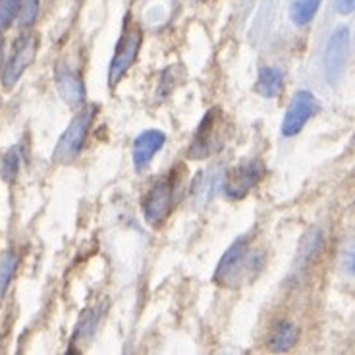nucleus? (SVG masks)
Instances as JSON below:
<instances>
[{
  "instance_id": "obj_1",
  "label": "nucleus",
  "mask_w": 355,
  "mask_h": 355,
  "mask_svg": "<svg viewBox=\"0 0 355 355\" xmlns=\"http://www.w3.org/2000/svg\"><path fill=\"white\" fill-rule=\"evenodd\" d=\"M265 266V251L253 245L249 236L238 238L222 255L213 280L222 288H240L251 282Z\"/></svg>"
},
{
  "instance_id": "obj_2",
  "label": "nucleus",
  "mask_w": 355,
  "mask_h": 355,
  "mask_svg": "<svg viewBox=\"0 0 355 355\" xmlns=\"http://www.w3.org/2000/svg\"><path fill=\"white\" fill-rule=\"evenodd\" d=\"M95 114H97V107L87 105V107H81L80 112L73 116V120L66 128V132L60 135V139L54 147L53 160L56 164H70L80 157L81 147L87 139L89 128L95 120Z\"/></svg>"
},
{
  "instance_id": "obj_3",
  "label": "nucleus",
  "mask_w": 355,
  "mask_h": 355,
  "mask_svg": "<svg viewBox=\"0 0 355 355\" xmlns=\"http://www.w3.org/2000/svg\"><path fill=\"white\" fill-rule=\"evenodd\" d=\"M228 125L222 116V110L218 107L211 108L207 114L203 116L201 124L197 128L193 141L187 149V157L189 159H207L213 157L214 153H218L224 147L226 135H228Z\"/></svg>"
},
{
  "instance_id": "obj_4",
  "label": "nucleus",
  "mask_w": 355,
  "mask_h": 355,
  "mask_svg": "<svg viewBox=\"0 0 355 355\" xmlns=\"http://www.w3.org/2000/svg\"><path fill=\"white\" fill-rule=\"evenodd\" d=\"M143 43V31L139 27L128 26L125 31L120 37V41L116 44V53L110 68H108V83L114 85L125 76V71L132 68V64L135 62L139 49Z\"/></svg>"
},
{
  "instance_id": "obj_5",
  "label": "nucleus",
  "mask_w": 355,
  "mask_h": 355,
  "mask_svg": "<svg viewBox=\"0 0 355 355\" xmlns=\"http://www.w3.org/2000/svg\"><path fill=\"white\" fill-rule=\"evenodd\" d=\"M174 205V180L172 176L160 178L143 199V216L151 226H160L168 218Z\"/></svg>"
},
{
  "instance_id": "obj_6",
  "label": "nucleus",
  "mask_w": 355,
  "mask_h": 355,
  "mask_svg": "<svg viewBox=\"0 0 355 355\" xmlns=\"http://www.w3.org/2000/svg\"><path fill=\"white\" fill-rule=\"evenodd\" d=\"M265 176V166L259 160H241L238 166H234L224 174L222 187L230 199H243L253 187Z\"/></svg>"
},
{
  "instance_id": "obj_7",
  "label": "nucleus",
  "mask_w": 355,
  "mask_h": 355,
  "mask_svg": "<svg viewBox=\"0 0 355 355\" xmlns=\"http://www.w3.org/2000/svg\"><path fill=\"white\" fill-rule=\"evenodd\" d=\"M319 101H317V97L313 93H309V91H297L288 110H286L284 120H282V128H280L282 135L284 137L297 135L311 118L319 112Z\"/></svg>"
},
{
  "instance_id": "obj_8",
  "label": "nucleus",
  "mask_w": 355,
  "mask_h": 355,
  "mask_svg": "<svg viewBox=\"0 0 355 355\" xmlns=\"http://www.w3.org/2000/svg\"><path fill=\"white\" fill-rule=\"evenodd\" d=\"M37 56V37L27 33L21 35L14 44V51L10 54L4 73H2V83L4 87L10 89L14 87L19 81V78L24 76V71L33 64Z\"/></svg>"
},
{
  "instance_id": "obj_9",
  "label": "nucleus",
  "mask_w": 355,
  "mask_h": 355,
  "mask_svg": "<svg viewBox=\"0 0 355 355\" xmlns=\"http://www.w3.org/2000/svg\"><path fill=\"white\" fill-rule=\"evenodd\" d=\"M347 51H349V29L347 27H338L336 31L330 35L327 43V53H324V73L330 85H336L344 76L346 68Z\"/></svg>"
},
{
  "instance_id": "obj_10",
  "label": "nucleus",
  "mask_w": 355,
  "mask_h": 355,
  "mask_svg": "<svg viewBox=\"0 0 355 355\" xmlns=\"http://www.w3.org/2000/svg\"><path fill=\"white\" fill-rule=\"evenodd\" d=\"M54 83L56 91L64 103L73 110H80L85 103V85L78 71L70 68L68 64H58L54 71Z\"/></svg>"
},
{
  "instance_id": "obj_11",
  "label": "nucleus",
  "mask_w": 355,
  "mask_h": 355,
  "mask_svg": "<svg viewBox=\"0 0 355 355\" xmlns=\"http://www.w3.org/2000/svg\"><path fill=\"white\" fill-rule=\"evenodd\" d=\"M164 141H166V135L160 132V130H145V132H141L135 137L132 149V159L133 166H135L137 172H141V170H145L151 164L155 155L164 147Z\"/></svg>"
},
{
  "instance_id": "obj_12",
  "label": "nucleus",
  "mask_w": 355,
  "mask_h": 355,
  "mask_svg": "<svg viewBox=\"0 0 355 355\" xmlns=\"http://www.w3.org/2000/svg\"><path fill=\"white\" fill-rule=\"evenodd\" d=\"M224 174L218 168H209L201 172L191 184V196L197 203H207L218 193V187H222Z\"/></svg>"
},
{
  "instance_id": "obj_13",
  "label": "nucleus",
  "mask_w": 355,
  "mask_h": 355,
  "mask_svg": "<svg viewBox=\"0 0 355 355\" xmlns=\"http://www.w3.org/2000/svg\"><path fill=\"white\" fill-rule=\"evenodd\" d=\"M284 89V71L276 66H265L259 71L257 93L261 97L275 98Z\"/></svg>"
},
{
  "instance_id": "obj_14",
  "label": "nucleus",
  "mask_w": 355,
  "mask_h": 355,
  "mask_svg": "<svg viewBox=\"0 0 355 355\" xmlns=\"http://www.w3.org/2000/svg\"><path fill=\"white\" fill-rule=\"evenodd\" d=\"M297 342V327L293 322H288V320H282L280 324H276L275 332L270 334V342L268 346L276 354H282V352H288L292 349Z\"/></svg>"
},
{
  "instance_id": "obj_15",
  "label": "nucleus",
  "mask_w": 355,
  "mask_h": 355,
  "mask_svg": "<svg viewBox=\"0 0 355 355\" xmlns=\"http://www.w3.org/2000/svg\"><path fill=\"white\" fill-rule=\"evenodd\" d=\"M322 0H293L290 6V18L295 26H307L317 16Z\"/></svg>"
},
{
  "instance_id": "obj_16",
  "label": "nucleus",
  "mask_w": 355,
  "mask_h": 355,
  "mask_svg": "<svg viewBox=\"0 0 355 355\" xmlns=\"http://www.w3.org/2000/svg\"><path fill=\"white\" fill-rule=\"evenodd\" d=\"M19 265L18 255L14 251H4L0 255V300L4 297V293L8 290L12 278L16 275V268Z\"/></svg>"
},
{
  "instance_id": "obj_17",
  "label": "nucleus",
  "mask_w": 355,
  "mask_h": 355,
  "mask_svg": "<svg viewBox=\"0 0 355 355\" xmlns=\"http://www.w3.org/2000/svg\"><path fill=\"white\" fill-rule=\"evenodd\" d=\"M19 164H21V149L18 145H14L12 149L6 151V155L2 157V162H0V178L6 182V184H12L16 178H18Z\"/></svg>"
},
{
  "instance_id": "obj_18",
  "label": "nucleus",
  "mask_w": 355,
  "mask_h": 355,
  "mask_svg": "<svg viewBox=\"0 0 355 355\" xmlns=\"http://www.w3.org/2000/svg\"><path fill=\"white\" fill-rule=\"evenodd\" d=\"M37 16H39V0H21L18 10V26L19 27H29L35 24Z\"/></svg>"
},
{
  "instance_id": "obj_19",
  "label": "nucleus",
  "mask_w": 355,
  "mask_h": 355,
  "mask_svg": "<svg viewBox=\"0 0 355 355\" xmlns=\"http://www.w3.org/2000/svg\"><path fill=\"white\" fill-rule=\"evenodd\" d=\"M21 0H0V31L8 29L18 16Z\"/></svg>"
},
{
  "instance_id": "obj_20",
  "label": "nucleus",
  "mask_w": 355,
  "mask_h": 355,
  "mask_svg": "<svg viewBox=\"0 0 355 355\" xmlns=\"http://www.w3.org/2000/svg\"><path fill=\"white\" fill-rule=\"evenodd\" d=\"M97 327V313L95 311H85L83 317L78 322V330H76V336L80 338H91V334L95 332Z\"/></svg>"
},
{
  "instance_id": "obj_21",
  "label": "nucleus",
  "mask_w": 355,
  "mask_h": 355,
  "mask_svg": "<svg viewBox=\"0 0 355 355\" xmlns=\"http://www.w3.org/2000/svg\"><path fill=\"white\" fill-rule=\"evenodd\" d=\"M334 6H336L338 14H342V16H349L355 8V0H336V2H334Z\"/></svg>"
}]
</instances>
